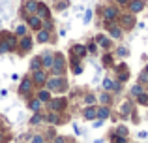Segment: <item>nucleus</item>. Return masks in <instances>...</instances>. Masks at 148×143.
I'll return each mask as SVG.
<instances>
[{
	"mask_svg": "<svg viewBox=\"0 0 148 143\" xmlns=\"http://www.w3.org/2000/svg\"><path fill=\"white\" fill-rule=\"evenodd\" d=\"M45 85H47V90L49 92H53V90H56V92H62V90H66V79L62 75H53L51 79L45 81Z\"/></svg>",
	"mask_w": 148,
	"mask_h": 143,
	"instance_id": "obj_1",
	"label": "nucleus"
},
{
	"mask_svg": "<svg viewBox=\"0 0 148 143\" xmlns=\"http://www.w3.org/2000/svg\"><path fill=\"white\" fill-rule=\"evenodd\" d=\"M53 75H64V70H66V64H64V57L58 53L54 55V62H53Z\"/></svg>",
	"mask_w": 148,
	"mask_h": 143,
	"instance_id": "obj_2",
	"label": "nucleus"
},
{
	"mask_svg": "<svg viewBox=\"0 0 148 143\" xmlns=\"http://www.w3.org/2000/svg\"><path fill=\"white\" fill-rule=\"evenodd\" d=\"M103 17H105V21H107V23L114 21V19L118 17V10H116L114 6H107V8L103 10Z\"/></svg>",
	"mask_w": 148,
	"mask_h": 143,
	"instance_id": "obj_3",
	"label": "nucleus"
},
{
	"mask_svg": "<svg viewBox=\"0 0 148 143\" xmlns=\"http://www.w3.org/2000/svg\"><path fill=\"white\" fill-rule=\"evenodd\" d=\"M47 104H49L51 111H60V109H64V106H66V100H62V98H51Z\"/></svg>",
	"mask_w": 148,
	"mask_h": 143,
	"instance_id": "obj_4",
	"label": "nucleus"
},
{
	"mask_svg": "<svg viewBox=\"0 0 148 143\" xmlns=\"http://www.w3.org/2000/svg\"><path fill=\"white\" fill-rule=\"evenodd\" d=\"M45 81H47V73L43 72V68H41V70H36V72H34V75H32V83H36V85H45Z\"/></svg>",
	"mask_w": 148,
	"mask_h": 143,
	"instance_id": "obj_5",
	"label": "nucleus"
},
{
	"mask_svg": "<svg viewBox=\"0 0 148 143\" xmlns=\"http://www.w3.org/2000/svg\"><path fill=\"white\" fill-rule=\"evenodd\" d=\"M36 13H38V17H40L41 21H45V19H49V17H51V11H49V8L45 6V4H38Z\"/></svg>",
	"mask_w": 148,
	"mask_h": 143,
	"instance_id": "obj_6",
	"label": "nucleus"
},
{
	"mask_svg": "<svg viewBox=\"0 0 148 143\" xmlns=\"http://www.w3.org/2000/svg\"><path fill=\"white\" fill-rule=\"evenodd\" d=\"M109 115H111V109H109L107 106L96 107V119H99V121H105V119H109Z\"/></svg>",
	"mask_w": 148,
	"mask_h": 143,
	"instance_id": "obj_7",
	"label": "nucleus"
},
{
	"mask_svg": "<svg viewBox=\"0 0 148 143\" xmlns=\"http://www.w3.org/2000/svg\"><path fill=\"white\" fill-rule=\"evenodd\" d=\"M145 10V0H131L130 2V11L131 13H139Z\"/></svg>",
	"mask_w": 148,
	"mask_h": 143,
	"instance_id": "obj_8",
	"label": "nucleus"
},
{
	"mask_svg": "<svg viewBox=\"0 0 148 143\" xmlns=\"http://www.w3.org/2000/svg\"><path fill=\"white\" fill-rule=\"evenodd\" d=\"M53 62H54V55H51V53H45V55L41 57V68L51 70V68H53Z\"/></svg>",
	"mask_w": 148,
	"mask_h": 143,
	"instance_id": "obj_9",
	"label": "nucleus"
},
{
	"mask_svg": "<svg viewBox=\"0 0 148 143\" xmlns=\"http://www.w3.org/2000/svg\"><path fill=\"white\" fill-rule=\"evenodd\" d=\"M36 40L40 41V44H47V41L51 40V32H49V30H45V28H40V30H38Z\"/></svg>",
	"mask_w": 148,
	"mask_h": 143,
	"instance_id": "obj_10",
	"label": "nucleus"
},
{
	"mask_svg": "<svg viewBox=\"0 0 148 143\" xmlns=\"http://www.w3.org/2000/svg\"><path fill=\"white\" fill-rule=\"evenodd\" d=\"M30 88H32V81L30 79H23L21 85H19V94H28Z\"/></svg>",
	"mask_w": 148,
	"mask_h": 143,
	"instance_id": "obj_11",
	"label": "nucleus"
},
{
	"mask_svg": "<svg viewBox=\"0 0 148 143\" xmlns=\"http://www.w3.org/2000/svg\"><path fill=\"white\" fill-rule=\"evenodd\" d=\"M19 45H21V51L23 53H25V51H30V49H32V38H30V36H23Z\"/></svg>",
	"mask_w": 148,
	"mask_h": 143,
	"instance_id": "obj_12",
	"label": "nucleus"
},
{
	"mask_svg": "<svg viewBox=\"0 0 148 143\" xmlns=\"http://www.w3.org/2000/svg\"><path fill=\"white\" fill-rule=\"evenodd\" d=\"M25 10H26V13L34 15L36 10H38V2L36 0H25Z\"/></svg>",
	"mask_w": 148,
	"mask_h": 143,
	"instance_id": "obj_13",
	"label": "nucleus"
},
{
	"mask_svg": "<svg viewBox=\"0 0 148 143\" xmlns=\"http://www.w3.org/2000/svg\"><path fill=\"white\" fill-rule=\"evenodd\" d=\"M84 119L86 121H94L96 119V106H86V109H84Z\"/></svg>",
	"mask_w": 148,
	"mask_h": 143,
	"instance_id": "obj_14",
	"label": "nucleus"
},
{
	"mask_svg": "<svg viewBox=\"0 0 148 143\" xmlns=\"http://www.w3.org/2000/svg\"><path fill=\"white\" fill-rule=\"evenodd\" d=\"M109 34H111V38H122V28L120 26H116V25H109Z\"/></svg>",
	"mask_w": 148,
	"mask_h": 143,
	"instance_id": "obj_15",
	"label": "nucleus"
},
{
	"mask_svg": "<svg viewBox=\"0 0 148 143\" xmlns=\"http://www.w3.org/2000/svg\"><path fill=\"white\" fill-rule=\"evenodd\" d=\"M71 51H73V55H75V57H84V55H86V47H84V45H81V44L73 45Z\"/></svg>",
	"mask_w": 148,
	"mask_h": 143,
	"instance_id": "obj_16",
	"label": "nucleus"
},
{
	"mask_svg": "<svg viewBox=\"0 0 148 143\" xmlns=\"http://www.w3.org/2000/svg\"><path fill=\"white\" fill-rule=\"evenodd\" d=\"M28 25L32 26L34 30H40V28H41V19L38 17V15H32V17L28 19Z\"/></svg>",
	"mask_w": 148,
	"mask_h": 143,
	"instance_id": "obj_17",
	"label": "nucleus"
},
{
	"mask_svg": "<svg viewBox=\"0 0 148 143\" xmlns=\"http://www.w3.org/2000/svg\"><path fill=\"white\" fill-rule=\"evenodd\" d=\"M96 41H98V45H101L103 49H109V47H111V40H109L107 36H101V34H99V36L96 38Z\"/></svg>",
	"mask_w": 148,
	"mask_h": 143,
	"instance_id": "obj_18",
	"label": "nucleus"
},
{
	"mask_svg": "<svg viewBox=\"0 0 148 143\" xmlns=\"http://www.w3.org/2000/svg\"><path fill=\"white\" fill-rule=\"evenodd\" d=\"M30 68H32V72L41 70V57H34L32 62H30Z\"/></svg>",
	"mask_w": 148,
	"mask_h": 143,
	"instance_id": "obj_19",
	"label": "nucleus"
},
{
	"mask_svg": "<svg viewBox=\"0 0 148 143\" xmlns=\"http://www.w3.org/2000/svg\"><path fill=\"white\" fill-rule=\"evenodd\" d=\"M38 100H40L41 104L49 102V100H51V92L49 90H40V92H38Z\"/></svg>",
	"mask_w": 148,
	"mask_h": 143,
	"instance_id": "obj_20",
	"label": "nucleus"
},
{
	"mask_svg": "<svg viewBox=\"0 0 148 143\" xmlns=\"http://www.w3.org/2000/svg\"><path fill=\"white\" fill-rule=\"evenodd\" d=\"M28 106H30V109H32L34 113H40V111H41V102H40L38 98H36V100H32Z\"/></svg>",
	"mask_w": 148,
	"mask_h": 143,
	"instance_id": "obj_21",
	"label": "nucleus"
},
{
	"mask_svg": "<svg viewBox=\"0 0 148 143\" xmlns=\"http://www.w3.org/2000/svg\"><path fill=\"white\" fill-rule=\"evenodd\" d=\"M122 23H124V26H133L135 25V17H133V15H124Z\"/></svg>",
	"mask_w": 148,
	"mask_h": 143,
	"instance_id": "obj_22",
	"label": "nucleus"
},
{
	"mask_svg": "<svg viewBox=\"0 0 148 143\" xmlns=\"http://www.w3.org/2000/svg\"><path fill=\"white\" fill-rule=\"evenodd\" d=\"M141 92H145V90H143V87H141V83H137V85L131 87V96H133V98H137Z\"/></svg>",
	"mask_w": 148,
	"mask_h": 143,
	"instance_id": "obj_23",
	"label": "nucleus"
},
{
	"mask_svg": "<svg viewBox=\"0 0 148 143\" xmlns=\"http://www.w3.org/2000/svg\"><path fill=\"white\" fill-rule=\"evenodd\" d=\"M47 121H49V122H53V124H58V122H60V117H58L54 111H51V113L47 115Z\"/></svg>",
	"mask_w": 148,
	"mask_h": 143,
	"instance_id": "obj_24",
	"label": "nucleus"
},
{
	"mask_svg": "<svg viewBox=\"0 0 148 143\" xmlns=\"http://www.w3.org/2000/svg\"><path fill=\"white\" fill-rule=\"evenodd\" d=\"M137 102L141 104V106H148V94L146 92H141V94L137 96Z\"/></svg>",
	"mask_w": 148,
	"mask_h": 143,
	"instance_id": "obj_25",
	"label": "nucleus"
},
{
	"mask_svg": "<svg viewBox=\"0 0 148 143\" xmlns=\"http://www.w3.org/2000/svg\"><path fill=\"white\" fill-rule=\"evenodd\" d=\"M103 88H105V90H112V88H114V81L109 79V77L103 79Z\"/></svg>",
	"mask_w": 148,
	"mask_h": 143,
	"instance_id": "obj_26",
	"label": "nucleus"
},
{
	"mask_svg": "<svg viewBox=\"0 0 148 143\" xmlns=\"http://www.w3.org/2000/svg\"><path fill=\"white\" fill-rule=\"evenodd\" d=\"M99 102L103 104V106H107V104H111V96H109V92H103V94L99 96Z\"/></svg>",
	"mask_w": 148,
	"mask_h": 143,
	"instance_id": "obj_27",
	"label": "nucleus"
},
{
	"mask_svg": "<svg viewBox=\"0 0 148 143\" xmlns=\"http://www.w3.org/2000/svg\"><path fill=\"white\" fill-rule=\"evenodd\" d=\"M30 143H45V137L41 134H36V136L30 137Z\"/></svg>",
	"mask_w": 148,
	"mask_h": 143,
	"instance_id": "obj_28",
	"label": "nucleus"
},
{
	"mask_svg": "<svg viewBox=\"0 0 148 143\" xmlns=\"http://www.w3.org/2000/svg\"><path fill=\"white\" fill-rule=\"evenodd\" d=\"M84 104H86V106H94L96 104V96L94 94H86L84 96Z\"/></svg>",
	"mask_w": 148,
	"mask_h": 143,
	"instance_id": "obj_29",
	"label": "nucleus"
},
{
	"mask_svg": "<svg viewBox=\"0 0 148 143\" xmlns=\"http://www.w3.org/2000/svg\"><path fill=\"white\" fill-rule=\"evenodd\" d=\"M41 121H43V115H41V113H36L32 119H30V122H32V124H40Z\"/></svg>",
	"mask_w": 148,
	"mask_h": 143,
	"instance_id": "obj_30",
	"label": "nucleus"
},
{
	"mask_svg": "<svg viewBox=\"0 0 148 143\" xmlns=\"http://www.w3.org/2000/svg\"><path fill=\"white\" fill-rule=\"evenodd\" d=\"M15 32H17V36H21V38H23V36H26V25H19Z\"/></svg>",
	"mask_w": 148,
	"mask_h": 143,
	"instance_id": "obj_31",
	"label": "nucleus"
},
{
	"mask_svg": "<svg viewBox=\"0 0 148 143\" xmlns=\"http://www.w3.org/2000/svg\"><path fill=\"white\" fill-rule=\"evenodd\" d=\"M116 55L124 59V57H127V55H130V51H127V47H118V49H116Z\"/></svg>",
	"mask_w": 148,
	"mask_h": 143,
	"instance_id": "obj_32",
	"label": "nucleus"
},
{
	"mask_svg": "<svg viewBox=\"0 0 148 143\" xmlns=\"http://www.w3.org/2000/svg\"><path fill=\"white\" fill-rule=\"evenodd\" d=\"M116 136L126 137L127 136V128H126V126H118V128H116Z\"/></svg>",
	"mask_w": 148,
	"mask_h": 143,
	"instance_id": "obj_33",
	"label": "nucleus"
},
{
	"mask_svg": "<svg viewBox=\"0 0 148 143\" xmlns=\"http://www.w3.org/2000/svg\"><path fill=\"white\" fill-rule=\"evenodd\" d=\"M112 143H127V137H122V136H112Z\"/></svg>",
	"mask_w": 148,
	"mask_h": 143,
	"instance_id": "obj_34",
	"label": "nucleus"
},
{
	"mask_svg": "<svg viewBox=\"0 0 148 143\" xmlns=\"http://www.w3.org/2000/svg\"><path fill=\"white\" fill-rule=\"evenodd\" d=\"M8 51H11L10 45H8V41H2V44H0V53H8Z\"/></svg>",
	"mask_w": 148,
	"mask_h": 143,
	"instance_id": "obj_35",
	"label": "nucleus"
},
{
	"mask_svg": "<svg viewBox=\"0 0 148 143\" xmlns=\"http://www.w3.org/2000/svg\"><path fill=\"white\" fill-rule=\"evenodd\" d=\"M139 83H148V73H145V72L141 73V77H139Z\"/></svg>",
	"mask_w": 148,
	"mask_h": 143,
	"instance_id": "obj_36",
	"label": "nucleus"
},
{
	"mask_svg": "<svg viewBox=\"0 0 148 143\" xmlns=\"http://www.w3.org/2000/svg\"><path fill=\"white\" fill-rule=\"evenodd\" d=\"M92 19V10H86V13H84V23H90Z\"/></svg>",
	"mask_w": 148,
	"mask_h": 143,
	"instance_id": "obj_37",
	"label": "nucleus"
},
{
	"mask_svg": "<svg viewBox=\"0 0 148 143\" xmlns=\"http://www.w3.org/2000/svg\"><path fill=\"white\" fill-rule=\"evenodd\" d=\"M54 143H66V137L64 136H56L54 137Z\"/></svg>",
	"mask_w": 148,
	"mask_h": 143,
	"instance_id": "obj_38",
	"label": "nucleus"
},
{
	"mask_svg": "<svg viewBox=\"0 0 148 143\" xmlns=\"http://www.w3.org/2000/svg\"><path fill=\"white\" fill-rule=\"evenodd\" d=\"M122 113H124V115H127V113H130V104H124V109H122Z\"/></svg>",
	"mask_w": 148,
	"mask_h": 143,
	"instance_id": "obj_39",
	"label": "nucleus"
},
{
	"mask_svg": "<svg viewBox=\"0 0 148 143\" xmlns=\"http://www.w3.org/2000/svg\"><path fill=\"white\" fill-rule=\"evenodd\" d=\"M88 51H90V53H96V44H90V45H88Z\"/></svg>",
	"mask_w": 148,
	"mask_h": 143,
	"instance_id": "obj_40",
	"label": "nucleus"
},
{
	"mask_svg": "<svg viewBox=\"0 0 148 143\" xmlns=\"http://www.w3.org/2000/svg\"><path fill=\"white\" fill-rule=\"evenodd\" d=\"M66 6H68V2H60V4H58V10H64Z\"/></svg>",
	"mask_w": 148,
	"mask_h": 143,
	"instance_id": "obj_41",
	"label": "nucleus"
},
{
	"mask_svg": "<svg viewBox=\"0 0 148 143\" xmlns=\"http://www.w3.org/2000/svg\"><path fill=\"white\" fill-rule=\"evenodd\" d=\"M103 62H105V64H111V57H109V55L103 57Z\"/></svg>",
	"mask_w": 148,
	"mask_h": 143,
	"instance_id": "obj_42",
	"label": "nucleus"
},
{
	"mask_svg": "<svg viewBox=\"0 0 148 143\" xmlns=\"http://www.w3.org/2000/svg\"><path fill=\"white\" fill-rule=\"evenodd\" d=\"M118 4H127V0H116Z\"/></svg>",
	"mask_w": 148,
	"mask_h": 143,
	"instance_id": "obj_43",
	"label": "nucleus"
},
{
	"mask_svg": "<svg viewBox=\"0 0 148 143\" xmlns=\"http://www.w3.org/2000/svg\"><path fill=\"white\" fill-rule=\"evenodd\" d=\"M145 73H148V64H146V70H145Z\"/></svg>",
	"mask_w": 148,
	"mask_h": 143,
	"instance_id": "obj_44",
	"label": "nucleus"
}]
</instances>
